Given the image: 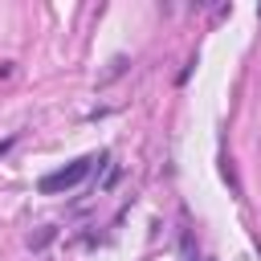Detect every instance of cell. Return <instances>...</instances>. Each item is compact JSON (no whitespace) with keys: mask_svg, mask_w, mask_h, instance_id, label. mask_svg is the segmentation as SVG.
I'll return each instance as SVG.
<instances>
[{"mask_svg":"<svg viewBox=\"0 0 261 261\" xmlns=\"http://www.w3.org/2000/svg\"><path fill=\"white\" fill-rule=\"evenodd\" d=\"M106 155H82V159H73V163H65V167H57V171H49V175H41L37 179V192L41 196H61V192H69V188H77L86 175H90V167L94 163H102Z\"/></svg>","mask_w":261,"mask_h":261,"instance_id":"1","label":"cell"},{"mask_svg":"<svg viewBox=\"0 0 261 261\" xmlns=\"http://www.w3.org/2000/svg\"><path fill=\"white\" fill-rule=\"evenodd\" d=\"M8 147H12V139H8V143H0V155H4V151H8Z\"/></svg>","mask_w":261,"mask_h":261,"instance_id":"2","label":"cell"}]
</instances>
